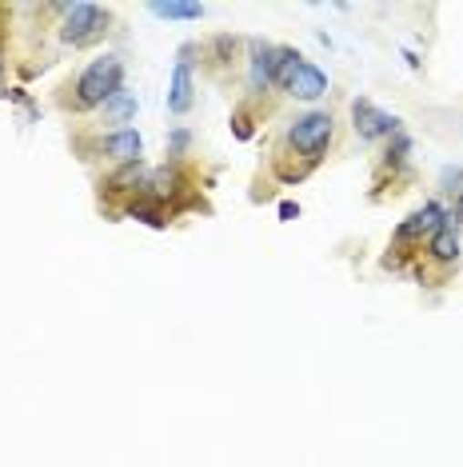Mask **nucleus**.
I'll list each match as a JSON object with an SVG mask.
<instances>
[{
    "label": "nucleus",
    "instance_id": "obj_1",
    "mask_svg": "<svg viewBox=\"0 0 463 467\" xmlns=\"http://www.w3.org/2000/svg\"><path fill=\"white\" fill-rule=\"evenodd\" d=\"M120 88H124V60L116 57V52H104V57L92 60L77 77V84H72V104H77L80 112L104 109L108 97H116Z\"/></svg>",
    "mask_w": 463,
    "mask_h": 467
},
{
    "label": "nucleus",
    "instance_id": "obj_2",
    "mask_svg": "<svg viewBox=\"0 0 463 467\" xmlns=\"http://www.w3.org/2000/svg\"><path fill=\"white\" fill-rule=\"evenodd\" d=\"M108 20L112 13L100 5H92V0H77V5H65V20H60V40L72 48H84L92 45L97 36L108 33Z\"/></svg>",
    "mask_w": 463,
    "mask_h": 467
},
{
    "label": "nucleus",
    "instance_id": "obj_3",
    "mask_svg": "<svg viewBox=\"0 0 463 467\" xmlns=\"http://www.w3.org/2000/svg\"><path fill=\"white\" fill-rule=\"evenodd\" d=\"M332 112H304L292 120V129H288V144L296 148V152L304 156L308 164L315 161H324V152L332 148Z\"/></svg>",
    "mask_w": 463,
    "mask_h": 467
},
{
    "label": "nucleus",
    "instance_id": "obj_4",
    "mask_svg": "<svg viewBox=\"0 0 463 467\" xmlns=\"http://www.w3.org/2000/svg\"><path fill=\"white\" fill-rule=\"evenodd\" d=\"M192 57H196V45H184L180 57H176V68H172V80H168V112L172 116H184L188 109H192Z\"/></svg>",
    "mask_w": 463,
    "mask_h": 467
},
{
    "label": "nucleus",
    "instance_id": "obj_5",
    "mask_svg": "<svg viewBox=\"0 0 463 467\" xmlns=\"http://www.w3.org/2000/svg\"><path fill=\"white\" fill-rule=\"evenodd\" d=\"M352 120H355V132L360 140H384V136H396L399 132V116L376 109L372 100H352Z\"/></svg>",
    "mask_w": 463,
    "mask_h": 467
},
{
    "label": "nucleus",
    "instance_id": "obj_6",
    "mask_svg": "<svg viewBox=\"0 0 463 467\" xmlns=\"http://www.w3.org/2000/svg\"><path fill=\"white\" fill-rule=\"evenodd\" d=\"M97 148L100 156H108V161H116V164H136L144 156V140H140V132L136 129H116V132H104V136H97Z\"/></svg>",
    "mask_w": 463,
    "mask_h": 467
},
{
    "label": "nucleus",
    "instance_id": "obj_7",
    "mask_svg": "<svg viewBox=\"0 0 463 467\" xmlns=\"http://www.w3.org/2000/svg\"><path fill=\"white\" fill-rule=\"evenodd\" d=\"M448 212H444V204H436V200H431V204H424L419 212H412V216L404 220V224L396 228V244H407V240H419L427 232V236H436L439 228H448Z\"/></svg>",
    "mask_w": 463,
    "mask_h": 467
},
{
    "label": "nucleus",
    "instance_id": "obj_8",
    "mask_svg": "<svg viewBox=\"0 0 463 467\" xmlns=\"http://www.w3.org/2000/svg\"><path fill=\"white\" fill-rule=\"evenodd\" d=\"M276 84V48L264 40H252V60H248V92L260 97Z\"/></svg>",
    "mask_w": 463,
    "mask_h": 467
},
{
    "label": "nucleus",
    "instance_id": "obj_9",
    "mask_svg": "<svg viewBox=\"0 0 463 467\" xmlns=\"http://www.w3.org/2000/svg\"><path fill=\"white\" fill-rule=\"evenodd\" d=\"M283 88H288V97H296V100H320L324 92H328V77H324L312 60H300V68L292 72V80L283 84Z\"/></svg>",
    "mask_w": 463,
    "mask_h": 467
},
{
    "label": "nucleus",
    "instance_id": "obj_10",
    "mask_svg": "<svg viewBox=\"0 0 463 467\" xmlns=\"http://www.w3.org/2000/svg\"><path fill=\"white\" fill-rule=\"evenodd\" d=\"M132 116H136V92H129V88H120L116 97H108V104L100 109V120L104 124H120V129L132 120Z\"/></svg>",
    "mask_w": 463,
    "mask_h": 467
},
{
    "label": "nucleus",
    "instance_id": "obj_11",
    "mask_svg": "<svg viewBox=\"0 0 463 467\" xmlns=\"http://www.w3.org/2000/svg\"><path fill=\"white\" fill-rule=\"evenodd\" d=\"M427 256L436 260V264H456L459 260V236H456V228H439L436 236L427 240Z\"/></svg>",
    "mask_w": 463,
    "mask_h": 467
},
{
    "label": "nucleus",
    "instance_id": "obj_12",
    "mask_svg": "<svg viewBox=\"0 0 463 467\" xmlns=\"http://www.w3.org/2000/svg\"><path fill=\"white\" fill-rule=\"evenodd\" d=\"M152 16L160 20H200L204 16V5H184V0H156V5H149Z\"/></svg>",
    "mask_w": 463,
    "mask_h": 467
},
{
    "label": "nucleus",
    "instance_id": "obj_13",
    "mask_svg": "<svg viewBox=\"0 0 463 467\" xmlns=\"http://www.w3.org/2000/svg\"><path fill=\"white\" fill-rule=\"evenodd\" d=\"M129 216L140 220V224H149V228H168V216H164V208L156 204V200H132Z\"/></svg>",
    "mask_w": 463,
    "mask_h": 467
},
{
    "label": "nucleus",
    "instance_id": "obj_14",
    "mask_svg": "<svg viewBox=\"0 0 463 467\" xmlns=\"http://www.w3.org/2000/svg\"><path fill=\"white\" fill-rule=\"evenodd\" d=\"M407 152H412V140H407L404 132H396L392 136V148H387V164H404Z\"/></svg>",
    "mask_w": 463,
    "mask_h": 467
},
{
    "label": "nucleus",
    "instance_id": "obj_15",
    "mask_svg": "<svg viewBox=\"0 0 463 467\" xmlns=\"http://www.w3.org/2000/svg\"><path fill=\"white\" fill-rule=\"evenodd\" d=\"M188 140H192L188 129H176L172 136H168V156H172V161H180V156L188 152Z\"/></svg>",
    "mask_w": 463,
    "mask_h": 467
},
{
    "label": "nucleus",
    "instance_id": "obj_16",
    "mask_svg": "<svg viewBox=\"0 0 463 467\" xmlns=\"http://www.w3.org/2000/svg\"><path fill=\"white\" fill-rule=\"evenodd\" d=\"M439 184H444V192H459L463 172H459V168H444V172H439Z\"/></svg>",
    "mask_w": 463,
    "mask_h": 467
},
{
    "label": "nucleus",
    "instance_id": "obj_17",
    "mask_svg": "<svg viewBox=\"0 0 463 467\" xmlns=\"http://www.w3.org/2000/svg\"><path fill=\"white\" fill-rule=\"evenodd\" d=\"M232 132H236L240 140H252V120H248L244 112H236V116H232Z\"/></svg>",
    "mask_w": 463,
    "mask_h": 467
},
{
    "label": "nucleus",
    "instance_id": "obj_18",
    "mask_svg": "<svg viewBox=\"0 0 463 467\" xmlns=\"http://www.w3.org/2000/svg\"><path fill=\"white\" fill-rule=\"evenodd\" d=\"M300 216V204H292V200H283L280 204V220H296Z\"/></svg>",
    "mask_w": 463,
    "mask_h": 467
},
{
    "label": "nucleus",
    "instance_id": "obj_19",
    "mask_svg": "<svg viewBox=\"0 0 463 467\" xmlns=\"http://www.w3.org/2000/svg\"><path fill=\"white\" fill-rule=\"evenodd\" d=\"M0 80H5V60H0Z\"/></svg>",
    "mask_w": 463,
    "mask_h": 467
}]
</instances>
